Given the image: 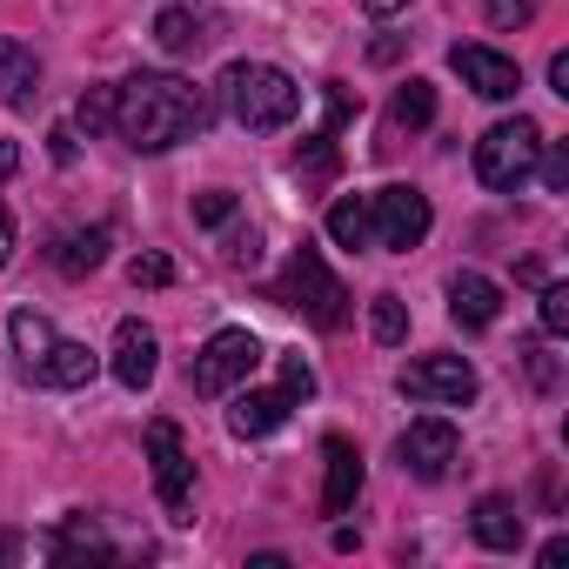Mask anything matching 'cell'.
<instances>
[{
  "label": "cell",
  "mask_w": 569,
  "mask_h": 569,
  "mask_svg": "<svg viewBox=\"0 0 569 569\" xmlns=\"http://www.w3.org/2000/svg\"><path fill=\"white\" fill-rule=\"evenodd\" d=\"M208 128V101L181 74H128L114 81V134L134 154H168Z\"/></svg>",
  "instance_id": "obj_1"
},
{
  "label": "cell",
  "mask_w": 569,
  "mask_h": 569,
  "mask_svg": "<svg viewBox=\"0 0 569 569\" xmlns=\"http://www.w3.org/2000/svg\"><path fill=\"white\" fill-rule=\"evenodd\" d=\"M221 108L248 134H281V128L302 114V88L281 74V68H268V61H234L221 74Z\"/></svg>",
  "instance_id": "obj_2"
},
{
  "label": "cell",
  "mask_w": 569,
  "mask_h": 569,
  "mask_svg": "<svg viewBox=\"0 0 569 569\" xmlns=\"http://www.w3.org/2000/svg\"><path fill=\"white\" fill-rule=\"evenodd\" d=\"M536 154H542V128H536L529 114L496 121V128L476 141V181H482L489 194H516V188L536 174Z\"/></svg>",
  "instance_id": "obj_3"
},
{
  "label": "cell",
  "mask_w": 569,
  "mask_h": 569,
  "mask_svg": "<svg viewBox=\"0 0 569 569\" xmlns=\"http://www.w3.org/2000/svg\"><path fill=\"white\" fill-rule=\"evenodd\" d=\"M281 302H289V309H302L316 329H342L349 322V289H342V281H336V268L322 261V248H296L289 254V274H281Z\"/></svg>",
  "instance_id": "obj_4"
},
{
  "label": "cell",
  "mask_w": 569,
  "mask_h": 569,
  "mask_svg": "<svg viewBox=\"0 0 569 569\" xmlns=\"http://www.w3.org/2000/svg\"><path fill=\"white\" fill-rule=\"evenodd\" d=\"M362 201H369V248H382V254L422 248V234H429V221H436L422 188L389 181V188H376V194H362Z\"/></svg>",
  "instance_id": "obj_5"
},
{
  "label": "cell",
  "mask_w": 569,
  "mask_h": 569,
  "mask_svg": "<svg viewBox=\"0 0 569 569\" xmlns=\"http://www.w3.org/2000/svg\"><path fill=\"white\" fill-rule=\"evenodd\" d=\"M254 369H261V342H254V329H214V336L201 342V356L188 362V389L214 402V396L241 389Z\"/></svg>",
  "instance_id": "obj_6"
},
{
  "label": "cell",
  "mask_w": 569,
  "mask_h": 569,
  "mask_svg": "<svg viewBox=\"0 0 569 569\" xmlns=\"http://www.w3.org/2000/svg\"><path fill=\"white\" fill-rule=\"evenodd\" d=\"M148 462H154V496H161L168 522L188 529L194 522V456L181 449L174 422H148Z\"/></svg>",
  "instance_id": "obj_7"
},
{
  "label": "cell",
  "mask_w": 569,
  "mask_h": 569,
  "mask_svg": "<svg viewBox=\"0 0 569 569\" xmlns=\"http://www.w3.org/2000/svg\"><path fill=\"white\" fill-rule=\"evenodd\" d=\"M396 389H402L409 402H436V409H469L482 382H476L469 356H422V362H409V369L396 376Z\"/></svg>",
  "instance_id": "obj_8"
},
{
  "label": "cell",
  "mask_w": 569,
  "mask_h": 569,
  "mask_svg": "<svg viewBox=\"0 0 569 569\" xmlns=\"http://www.w3.org/2000/svg\"><path fill=\"white\" fill-rule=\"evenodd\" d=\"M456 456H462V436H456V422H442V416H422V422H409V429L396 436V462H402V476H416V482H449Z\"/></svg>",
  "instance_id": "obj_9"
},
{
  "label": "cell",
  "mask_w": 569,
  "mask_h": 569,
  "mask_svg": "<svg viewBox=\"0 0 569 569\" xmlns=\"http://www.w3.org/2000/svg\"><path fill=\"white\" fill-rule=\"evenodd\" d=\"M449 68H456L462 88L482 94V101H516V88H522V68H516L509 54L482 48V41H456V48H449Z\"/></svg>",
  "instance_id": "obj_10"
},
{
  "label": "cell",
  "mask_w": 569,
  "mask_h": 569,
  "mask_svg": "<svg viewBox=\"0 0 569 569\" xmlns=\"http://www.w3.org/2000/svg\"><path fill=\"white\" fill-rule=\"evenodd\" d=\"M289 409H296V396L289 389H228V436H241V442H261V436H274L281 422H289Z\"/></svg>",
  "instance_id": "obj_11"
},
{
  "label": "cell",
  "mask_w": 569,
  "mask_h": 569,
  "mask_svg": "<svg viewBox=\"0 0 569 569\" xmlns=\"http://www.w3.org/2000/svg\"><path fill=\"white\" fill-rule=\"evenodd\" d=\"M108 369H114V382L134 389V396L154 382V369H161V342H154V329H148L141 316H128V322L114 329V356H108Z\"/></svg>",
  "instance_id": "obj_12"
},
{
  "label": "cell",
  "mask_w": 569,
  "mask_h": 569,
  "mask_svg": "<svg viewBox=\"0 0 569 569\" xmlns=\"http://www.w3.org/2000/svg\"><path fill=\"white\" fill-rule=\"evenodd\" d=\"M496 316H502V289L489 274H476V268H456L449 274V322L482 336V329H496Z\"/></svg>",
  "instance_id": "obj_13"
},
{
  "label": "cell",
  "mask_w": 569,
  "mask_h": 569,
  "mask_svg": "<svg viewBox=\"0 0 569 569\" xmlns=\"http://www.w3.org/2000/svg\"><path fill=\"white\" fill-rule=\"evenodd\" d=\"M322 456H329L322 509H329V516H349V509H356V496H362V449H356L349 436H329V442H322Z\"/></svg>",
  "instance_id": "obj_14"
},
{
  "label": "cell",
  "mask_w": 569,
  "mask_h": 569,
  "mask_svg": "<svg viewBox=\"0 0 569 569\" xmlns=\"http://www.w3.org/2000/svg\"><path fill=\"white\" fill-rule=\"evenodd\" d=\"M0 101H8L14 114H28V108L41 101V61H34V48L14 41V34H0Z\"/></svg>",
  "instance_id": "obj_15"
},
{
  "label": "cell",
  "mask_w": 569,
  "mask_h": 569,
  "mask_svg": "<svg viewBox=\"0 0 569 569\" xmlns=\"http://www.w3.org/2000/svg\"><path fill=\"white\" fill-rule=\"evenodd\" d=\"M469 536H476L482 549H496V556H516V549H522V509H516L509 496H482V502L469 509Z\"/></svg>",
  "instance_id": "obj_16"
},
{
  "label": "cell",
  "mask_w": 569,
  "mask_h": 569,
  "mask_svg": "<svg viewBox=\"0 0 569 569\" xmlns=\"http://www.w3.org/2000/svg\"><path fill=\"white\" fill-rule=\"evenodd\" d=\"M94 369H101V356H94L88 342H61V336H54V349L41 356V369H34L28 382H41V389H88Z\"/></svg>",
  "instance_id": "obj_17"
},
{
  "label": "cell",
  "mask_w": 569,
  "mask_h": 569,
  "mask_svg": "<svg viewBox=\"0 0 569 569\" xmlns=\"http://www.w3.org/2000/svg\"><path fill=\"white\" fill-rule=\"evenodd\" d=\"M108 241H114V228L108 221H94V228H74V234H54V248H48V261L61 268V274H94L101 261H108Z\"/></svg>",
  "instance_id": "obj_18"
},
{
  "label": "cell",
  "mask_w": 569,
  "mask_h": 569,
  "mask_svg": "<svg viewBox=\"0 0 569 569\" xmlns=\"http://www.w3.org/2000/svg\"><path fill=\"white\" fill-rule=\"evenodd\" d=\"M48 556H54V562H74V556H101V562H114V542L101 536L94 516H68V522L48 536Z\"/></svg>",
  "instance_id": "obj_19"
},
{
  "label": "cell",
  "mask_w": 569,
  "mask_h": 569,
  "mask_svg": "<svg viewBox=\"0 0 569 569\" xmlns=\"http://www.w3.org/2000/svg\"><path fill=\"white\" fill-rule=\"evenodd\" d=\"M154 41H161V54H201L208 48V21L194 8H161L154 14Z\"/></svg>",
  "instance_id": "obj_20"
},
{
  "label": "cell",
  "mask_w": 569,
  "mask_h": 569,
  "mask_svg": "<svg viewBox=\"0 0 569 569\" xmlns=\"http://www.w3.org/2000/svg\"><path fill=\"white\" fill-rule=\"evenodd\" d=\"M8 336H14V356H21V376H34V369H41V356L54 349V322H48V316H34V309H14V322H8Z\"/></svg>",
  "instance_id": "obj_21"
},
{
  "label": "cell",
  "mask_w": 569,
  "mask_h": 569,
  "mask_svg": "<svg viewBox=\"0 0 569 569\" xmlns=\"http://www.w3.org/2000/svg\"><path fill=\"white\" fill-rule=\"evenodd\" d=\"M429 121H436V88H429V81H402L396 101H389V128L416 134V128H429Z\"/></svg>",
  "instance_id": "obj_22"
},
{
  "label": "cell",
  "mask_w": 569,
  "mask_h": 569,
  "mask_svg": "<svg viewBox=\"0 0 569 569\" xmlns=\"http://www.w3.org/2000/svg\"><path fill=\"white\" fill-rule=\"evenodd\" d=\"M329 241L336 248H369V201L362 194H342L329 208Z\"/></svg>",
  "instance_id": "obj_23"
},
{
  "label": "cell",
  "mask_w": 569,
  "mask_h": 569,
  "mask_svg": "<svg viewBox=\"0 0 569 569\" xmlns=\"http://www.w3.org/2000/svg\"><path fill=\"white\" fill-rule=\"evenodd\" d=\"M369 336H376L382 349L409 342V302H402V296H376V302H369Z\"/></svg>",
  "instance_id": "obj_24"
},
{
  "label": "cell",
  "mask_w": 569,
  "mask_h": 569,
  "mask_svg": "<svg viewBox=\"0 0 569 569\" xmlns=\"http://www.w3.org/2000/svg\"><path fill=\"white\" fill-rule=\"evenodd\" d=\"M74 121H81L88 134H114V88H88L81 108H74Z\"/></svg>",
  "instance_id": "obj_25"
},
{
  "label": "cell",
  "mask_w": 569,
  "mask_h": 569,
  "mask_svg": "<svg viewBox=\"0 0 569 569\" xmlns=\"http://www.w3.org/2000/svg\"><path fill=\"white\" fill-rule=\"evenodd\" d=\"M536 174H542V188H549V194H562V188H569V148H562V141H542Z\"/></svg>",
  "instance_id": "obj_26"
},
{
  "label": "cell",
  "mask_w": 569,
  "mask_h": 569,
  "mask_svg": "<svg viewBox=\"0 0 569 569\" xmlns=\"http://www.w3.org/2000/svg\"><path fill=\"white\" fill-rule=\"evenodd\" d=\"M542 336H569V289L542 281Z\"/></svg>",
  "instance_id": "obj_27"
},
{
  "label": "cell",
  "mask_w": 569,
  "mask_h": 569,
  "mask_svg": "<svg viewBox=\"0 0 569 569\" xmlns=\"http://www.w3.org/2000/svg\"><path fill=\"white\" fill-rule=\"evenodd\" d=\"M194 221H201V228H228V221H234V194H228V188L194 194Z\"/></svg>",
  "instance_id": "obj_28"
},
{
  "label": "cell",
  "mask_w": 569,
  "mask_h": 569,
  "mask_svg": "<svg viewBox=\"0 0 569 569\" xmlns=\"http://www.w3.org/2000/svg\"><path fill=\"white\" fill-rule=\"evenodd\" d=\"M128 274H134V289H168V281H174V261H168V254H134Z\"/></svg>",
  "instance_id": "obj_29"
},
{
  "label": "cell",
  "mask_w": 569,
  "mask_h": 569,
  "mask_svg": "<svg viewBox=\"0 0 569 569\" xmlns=\"http://www.w3.org/2000/svg\"><path fill=\"white\" fill-rule=\"evenodd\" d=\"M281 389H289L296 402H309V396H316V369H309L302 356H281Z\"/></svg>",
  "instance_id": "obj_30"
},
{
  "label": "cell",
  "mask_w": 569,
  "mask_h": 569,
  "mask_svg": "<svg viewBox=\"0 0 569 569\" xmlns=\"http://www.w3.org/2000/svg\"><path fill=\"white\" fill-rule=\"evenodd\" d=\"M221 254H228V268H254V261H261V248H254V228H234V234L221 241Z\"/></svg>",
  "instance_id": "obj_31"
},
{
  "label": "cell",
  "mask_w": 569,
  "mask_h": 569,
  "mask_svg": "<svg viewBox=\"0 0 569 569\" xmlns=\"http://www.w3.org/2000/svg\"><path fill=\"white\" fill-rule=\"evenodd\" d=\"M522 362H529L536 389H556V362H549V349H542V342H522Z\"/></svg>",
  "instance_id": "obj_32"
},
{
  "label": "cell",
  "mask_w": 569,
  "mask_h": 569,
  "mask_svg": "<svg viewBox=\"0 0 569 569\" xmlns=\"http://www.w3.org/2000/svg\"><path fill=\"white\" fill-rule=\"evenodd\" d=\"M489 21L496 28H522L529 21V0H489Z\"/></svg>",
  "instance_id": "obj_33"
},
{
  "label": "cell",
  "mask_w": 569,
  "mask_h": 569,
  "mask_svg": "<svg viewBox=\"0 0 569 569\" xmlns=\"http://www.w3.org/2000/svg\"><path fill=\"white\" fill-rule=\"evenodd\" d=\"M48 148H54V161H61V168H68V161L81 154V141H74V128H54V134H48Z\"/></svg>",
  "instance_id": "obj_34"
},
{
  "label": "cell",
  "mask_w": 569,
  "mask_h": 569,
  "mask_svg": "<svg viewBox=\"0 0 569 569\" xmlns=\"http://www.w3.org/2000/svg\"><path fill=\"white\" fill-rule=\"evenodd\" d=\"M549 88H556V94H562V101H569V54H562V48H556V54H549Z\"/></svg>",
  "instance_id": "obj_35"
},
{
  "label": "cell",
  "mask_w": 569,
  "mask_h": 569,
  "mask_svg": "<svg viewBox=\"0 0 569 569\" xmlns=\"http://www.w3.org/2000/svg\"><path fill=\"white\" fill-rule=\"evenodd\" d=\"M8 261H14V214L0 208V268H8Z\"/></svg>",
  "instance_id": "obj_36"
},
{
  "label": "cell",
  "mask_w": 569,
  "mask_h": 569,
  "mask_svg": "<svg viewBox=\"0 0 569 569\" xmlns=\"http://www.w3.org/2000/svg\"><path fill=\"white\" fill-rule=\"evenodd\" d=\"M562 556H569V536H549V542H542V556H536V562H542V569H556V562H562Z\"/></svg>",
  "instance_id": "obj_37"
},
{
  "label": "cell",
  "mask_w": 569,
  "mask_h": 569,
  "mask_svg": "<svg viewBox=\"0 0 569 569\" xmlns=\"http://www.w3.org/2000/svg\"><path fill=\"white\" fill-rule=\"evenodd\" d=\"M409 0H362V14H376V21H389V14H402Z\"/></svg>",
  "instance_id": "obj_38"
},
{
  "label": "cell",
  "mask_w": 569,
  "mask_h": 569,
  "mask_svg": "<svg viewBox=\"0 0 569 569\" xmlns=\"http://www.w3.org/2000/svg\"><path fill=\"white\" fill-rule=\"evenodd\" d=\"M14 168H21V148H14V141H0V181H8Z\"/></svg>",
  "instance_id": "obj_39"
}]
</instances>
